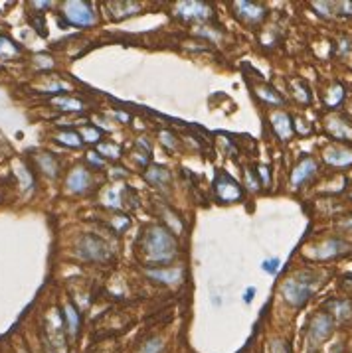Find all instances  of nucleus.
<instances>
[{
	"mask_svg": "<svg viewBox=\"0 0 352 353\" xmlns=\"http://www.w3.org/2000/svg\"><path fill=\"white\" fill-rule=\"evenodd\" d=\"M143 253L147 263H167L176 255V241L165 227H150L143 237Z\"/></svg>",
	"mask_w": 352,
	"mask_h": 353,
	"instance_id": "nucleus-1",
	"label": "nucleus"
},
{
	"mask_svg": "<svg viewBox=\"0 0 352 353\" xmlns=\"http://www.w3.org/2000/svg\"><path fill=\"white\" fill-rule=\"evenodd\" d=\"M63 16L72 26H77V28H85V26L95 24V12H93L91 4L83 2V0L66 2L63 4Z\"/></svg>",
	"mask_w": 352,
	"mask_h": 353,
	"instance_id": "nucleus-2",
	"label": "nucleus"
},
{
	"mask_svg": "<svg viewBox=\"0 0 352 353\" xmlns=\"http://www.w3.org/2000/svg\"><path fill=\"white\" fill-rule=\"evenodd\" d=\"M77 253H79L81 259H87V261H105L109 257L107 245L99 237H93V235H83L79 239Z\"/></svg>",
	"mask_w": 352,
	"mask_h": 353,
	"instance_id": "nucleus-3",
	"label": "nucleus"
},
{
	"mask_svg": "<svg viewBox=\"0 0 352 353\" xmlns=\"http://www.w3.org/2000/svg\"><path fill=\"white\" fill-rule=\"evenodd\" d=\"M285 300L293 306H305V302L309 300L311 292H313V286H309L307 280H299V278H291L283 284L281 288Z\"/></svg>",
	"mask_w": 352,
	"mask_h": 353,
	"instance_id": "nucleus-4",
	"label": "nucleus"
},
{
	"mask_svg": "<svg viewBox=\"0 0 352 353\" xmlns=\"http://www.w3.org/2000/svg\"><path fill=\"white\" fill-rule=\"evenodd\" d=\"M216 194L222 201H238L241 199V188L234 178H230L228 174H220L216 178Z\"/></svg>",
	"mask_w": 352,
	"mask_h": 353,
	"instance_id": "nucleus-5",
	"label": "nucleus"
},
{
	"mask_svg": "<svg viewBox=\"0 0 352 353\" xmlns=\"http://www.w3.org/2000/svg\"><path fill=\"white\" fill-rule=\"evenodd\" d=\"M176 14L182 18H190V20H202V18L212 16V8L204 4V2H178L176 4Z\"/></svg>",
	"mask_w": 352,
	"mask_h": 353,
	"instance_id": "nucleus-6",
	"label": "nucleus"
},
{
	"mask_svg": "<svg viewBox=\"0 0 352 353\" xmlns=\"http://www.w3.org/2000/svg\"><path fill=\"white\" fill-rule=\"evenodd\" d=\"M316 174V162L313 158H303L299 164L295 166V170H293V176H291V184L299 188L305 180H309L311 176H315Z\"/></svg>",
	"mask_w": 352,
	"mask_h": 353,
	"instance_id": "nucleus-7",
	"label": "nucleus"
},
{
	"mask_svg": "<svg viewBox=\"0 0 352 353\" xmlns=\"http://www.w3.org/2000/svg\"><path fill=\"white\" fill-rule=\"evenodd\" d=\"M333 334V318L327 316V314H318L313 320V326H311V337L313 341H323Z\"/></svg>",
	"mask_w": 352,
	"mask_h": 353,
	"instance_id": "nucleus-8",
	"label": "nucleus"
},
{
	"mask_svg": "<svg viewBox=\"0 0 352 353\" xmlns=\"http://www.w3.org/2000/svg\"><path fill=\"white\" fill-rule=\"evenodd\" d=\"M271 126L277 132L279 138H283V140H289L293 136V123H291L289 115H285V113H273L271 115Z\"/></svg>",
	"mask_w": 352,
	"mask_h": 353,
	"instance_id": "nucleus-9",
	"label": "nucleus"
},
{
	"mask_svg": "<svg viewBox=\"0 0 352 353\" xmlns=\"http://www.w3.org/2000/svg\"><path fill=\"white\" fill-rule=\"evenodd\" d=\"M346 247H348V245H346L344 241L333 239V241H327V243H323L321 247H316L315 257H316V259H331V257L340 255V253H342Z\"/></svg>",
	"mask_w": 352,
	"mask_h": 353,
	"instance_id": "nucleus-10",
	"label": "nucleus"
},
{
	"mask_svg": "<svg viewBox=\"0 0 352 353\" xmlns=\"http://www.w3.org/2000/svg\"><path fill=\"white\" fill-rule=\"evenodd\" d=\"M87 186H89V174L83 168H75L74 172L68 176V188L72 192H83Z\"/></svg>",
	"mask_w": 352,
	"mask_h": 353,
	"instance_id": "nucleus-11",
	"label": "nucleus"
},
{
	"mask_svg": "<svg viewBox=\"0 0 352 353\" xmlns=\"http://www.w3.org/2000/svg\"><path fill=\"white\" fill-rule=\"evenodd\" d=\"M325 160L333 166H348V164H352V152L342 150V148H329L325 152Z\"/></svg>",
	"mask_w": 352,
	"mask_h": 353,
	"instance_id": "nucleus-12",
	"label": "nucleus"
},
{
	"mask_svg": "<svg viewBox=\"0 0 352 353\" xmlns=\"http://www.w3.org/2000/svg\"><path fill=\"white\" fill-rule=\"evenodd\" d=\"M147 274L150 278H154V280L172 284V283H176V280H180L182 270H180V268H170V270H161V268H158V270H147Z\"/></svg>",
	"mask_w": 352,
	"mask_h": 353,
	"instance_id": "nucleus-13",
	"label": "nucleus"
},
{
	"mask_svg": "<svg viewBox=\"0 0 352 353\" xmlns=\"http://www.w3.org/2000/svg\"><path fill=\"white\" fill-rule=\"evenodd\" d=\"M236 10H240V16H245L247 20H260L263 18V6L260 4H251V2H238Z\"/></svg>",
	"mask_w": 352,
	"mask_h": 353,
	"instance_id": "nucleus-14",
	"label": "nucleus"
},
{
	"mask_svg": "<svg viewBox=\"0 0 352 353\" xmlns=\"http://www.w3.org/2000/svg\"><path fill=\"white\" fill-rule=\"evenodd\" d=\"M150 184H154V186H165L168 180H170V174H168L167 168H150L147 174H145Z\"/></svg>",
	"mask_w": 352,
	"mask_h": 353,
	"instance_id": "nucleus-15",
	"label": "nucleus"
},
{
	"mask_svg": "<svg viewBox=\"0 0 352 353\" xmlns=\"http://www.w3.org/2000/svg\"><path fill=\"white\" fill-rule=\"evenodd\" d=\"M38 164H40L44 174H48V176H56L57 174V162L52 154H40L38 156Z\"/></svg>",
	"mask_w": 352,
	"mask_h": 353,
	"instance_id": "nucleus-16",
	"label": "nucleus"
},
{
	"mask_svg": "<svg viewBox=\"0 0 352 353\" xmlns=\"http://www.w3.org/2000/svg\"><path fill=\"white\" fill-rule=\"evenodd\" d=\"M52 103L56 107H59V109H63V111H81V109H83V103H81V101L70 99V97H57Z\"/></svg>",
	"mask_w": 352,
	"mask_h": 353,
	"instance_id": "nucleus-17",
	"label": "nucleus"
},
{
	"mask_svg": "<svg viewBox=\"0 0 352 353\" xmlns=\"http://www.w3.org/2000/svg\"><path fill=\"white\" fill-rule=\"evenodd\" d=\"M63 310H66L63 316H66V320H68V330H70L72 334H75V332H77V326H79V314L75 312V308L72 306V304H68Z\"/></svg>",
	"mask_w": 352,
	"mask_h": 353,
	"instance_id": "nucleus-18",
	"label": "nucleus"
},
{
	"mask_svg": "<svg viewBox=\"0 0 352 353\" xmlns=\"http://www.w3.org/2000/svg\"><path fill=\"white\" fill-rule=\"evenodd\" d=\"M77 134H79V138H83V140H87V142L101 140V130H97L95 126H81Z\"/></svg>",
	"mask_w": 352,
	"mask_h": 353,
	"instance_id": "nucleus-19",
	"label": "nucleus"
},
{
	"mask_svg": "<svg viewBox=\"0 0 352 353\" xmlns=\"http://www.w3.org/2000/svg\"><path fill=\"white\" fill-rule=\"evenodd\" d=\"M258 95H260L261 99H265L267 103H271V105H281V103H283V99L279 97L273 89H269V87H260L258 89Z\"/></svg>",
	"mask_w": 352,
	"mask_h": 353,
	"instance_id": "nucleus-20",
	"label": "nucleus"
},
{
	"mask_svg": "<svg viewBox=\"0 0 352 353\" xmlns=\"http://www.w3.org/2000/svg\"><path fill=\"white\" fill-rule=\"evenodd\" d=\"M57 140L61 142V144H66V146H72V148H77V146H81V138H79V134L77 132H61V134H57Z\"/></svg>",
	"mask_w": 352,
	"mask_h": 353,
	"instance_id": "nucleus-21",
	"label": "nucleus"
},
{
	"mask_svg": "<svg viewBox=\"0 0 352 353\" xmlns=\"http://www.w3.org/2000/svg\"><path fill=\"white\" fill-rule=\"evenodd\" d=\"M14 172H16V176L20 178V182H22V188H24V190H28V188H30V186L34 184L32 176L28 174V170H26V168H24V166H22L20 162L16 164V166H14Z\"/></svg>",
	"mask_w": 352,
	"mask_h": 353,
	"instance_id": "nucleus-22",
	"label": "nucleus"
},
{
	"mask_svg": "<svg viewBox=\"0 0 352 353\" xmlns=\"http://www.w3.org/2000/svg\"><path fill=\"white\" fill-rule=\"evenodd\" d=\"M99 154H103V156H107V158H119V154H121V148L117 146V144H99Z\"/></svg>",
	"mask_w": 352,
	"mask_h": 353,
	"instance_id": "nucleus-23",
	"label": "nucleus"
},
{
	"mask_svg": "<svg viewBox=\"0 0 352 353\" xmlns=\"http://www.w3.org/2000/svg\"><path fill=\"white\" fill-rule=\"evenodd\" d=\"M14 53H18V50L12 46V42L6 38H0V57H10Z\"/></svg>",
	"mask_w": 352,
	"mask_h": 353,
	"instance_id": "nucleus-24",
	"label": "nucleus"
},
{
	"mask_svg": "<svg viewBox=\"0 0 352 353\" xmlns=\"http://www.w3.org/2000/svg\"><path fill=\"white\" fill-rule=\"evenodd\" d=\"M331 130H333L334 136H338V138H344V136L352 134L350 128H348V126H346L344 123H340V121H334V123L331 124Z\"/></svg>",
	"mask_w": 352,
	"mask_h": 353,
	"instance_id": "nucleus-25",
	"label": "nucleus"
},
{
	"mask_svg": "<svg viewBox=\"0 0 352 353\" xmlns=\"http://www.w3.org/2000/svg\"><path fill=\"white\" fill-rule=\"evenodd\" d=\"M163 351V341L161 339H150L148 343L143 345V351L141 353H161Z\"/></svg>",
	"mask_w": 352,
	"mask_h": 353,
	"instance_id": "nucleus-26",
	"label": "nucleus"
},
{
	"mask_svg": "<svg viewBox=\"0 0 352 353\" xmlns=\"http://www.w3.org/2000/svg\"><path fill=\"white\" fill-rule=\"evenodd\" d=\"M263 270L269 272V274H275L279 270V259H269V261H265V263H263Z\"/></svg>",
	"mask_w": 352,
	"mask_h": 353,
	"instance_id": "nucleus-27",
	"label": "nucleus"
},
{
	"mask_svg": "<svg viewBox=\"0 0 352 353\" xmlns=\"http://www.w3.org/2000/svg\"><path fill=\"white\" fill-rule=\"evenodd\" d=\"M342 97H344V91H342V87H334V95H331V97H329V105H338Z\"/></svg>",
	"mask_w": 352,
	"mask_h": 353,
	"instance_id": "nucleus-28",
	"label": "nucleus"
},
{
	"mask_svg": "<svg viewBox=\"0 0 352 353\" xmlns=\"http://www.w3.org/2000/svg\"><path fill=\"white\" fill-rule=\"evenodd\" d=\"M260 174H261V180H263V184L267 186V184H269V170H267L265 166H261V168H260Z\"/></svg>",
	"mask_w": 352,
	"mask_h": 353,
	"instance_id": "nucleus-29",
	"label": "nucleus"
},
{
	"mask_svg": "<svg viewBox=\"0 0 352 353\" xmlns=\"http://www.w3.org/2000/svg\"><path fill=\"white\" fill-rule=\"evenodd\" d=\"M245 178H247V184H249V188H251V190H258V186H255V180L251 178V170H245Z\"/></svg>",
	"mask_w": 352,
	"mask_h": 353,
	"instance_id": "nucleus-30",
	"label": "nucleus"
},
{
	"mask_svg": "<svg viewBox=\"0 0 352 353\" xmlns=\"http://www.w3.org/2000/svg\"><path fill=\"white\" fill-rule=\"evenodd\" d=\"M253 294H255V288H247V292H245L243 300H245V302H251V298H253Z\"/></svg>",
	"mask_w": 352,
	"mask_h": 353,
	"instance_id": "nucleus-31",
	"label": "nucleus"
},
{
	"mask_svg": "<svg viewBox=\"0 0 352 353\" xmlns=\"http://www.w3.org/2000/svg\"><path fill=\"white\" fill-rule=\"evenodd\" d=\"M350 197H352V195H350Z\"/></svg>",
	"mask_w": 352,
	"mask_h": 353,
	"instance_id": "nucleus-32",
	"label": "nucleus"
}]
</instances>
